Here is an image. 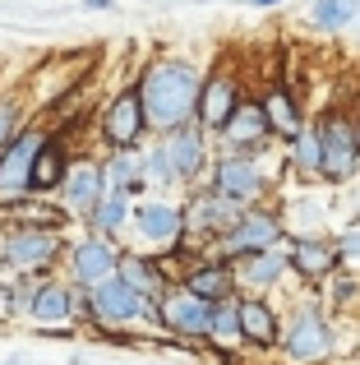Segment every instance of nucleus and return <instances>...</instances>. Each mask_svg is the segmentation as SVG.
Here are the masks:
<instances>
[{"instance_id": "obj_1", "label": "nucleus", "mask_w": 360, "mask_h": 365, "mask_svg": "<svg viewBox=\"0 0 360 365\" xmlns=\"http://www.w3.org/2000/svg\"><path fill=\"white\" fill-rule=\"evenodd\" d=\"M134 88H139V102H144L148 130L162 134V139L198 120L203 74H198V65L185 61V56H157V61H148Z\"/></svg>"}, {"instance_id": "obj_2", "label": "nucleus", "mask_w": 360, "mask_h": 365, "mask_svg": "<svg viewBox=\"0 0 360 365\" xmlns=\"http://www.w3.org/2000/svg\"><path fill=\"white\" fill-rule=\"evenodd\" d=\"M337 351V333H333V314L319 301H305L287 314L282 324V356L287 365H328Z\"/></svg>"}, {"instance_id": "obj_3", "label": "nucleus", "mask_w": 360, "mask_h": 365, "mask_svg": "<svg viewBox=\"0 0 360 365\" xmlns=\"http://www.w3.org/2000/svg\"><path fill=\"white\" fill-rule=\"evenodd\" d=\"M314 130H319V148H324L319 180H333V185L351 180L360 171V116L333 107V111H324V116L314 120Z\"/></svg>"}, {"instance_id": "obj_4", "label": "nucleus", "mask_w": 360, "mask_h": 365, "mask_svg": "<svg viewBox=\"0 0 360 365\" xmlns=\"http://www.w3.org/2000/svg\"><path fill=\"white\" fill-rule=\"evenodd\" d=\"M287 217L277 213V208H245V217L231 227V232L222 236V241L213 245V259H226V264H235V259H250L259 255V250H277L287 245Z\"/></svg>"}, {"instance_id": "obj_5", "label": "nucleus", "mask_w": 360, "mask_h": 365, "mask_svg": "<svg viewBox=\"0 0 360 365\" xmlns=\"http://www.w3.org/2000/svg\"><path fill=\"white\" fill-rule=\"evenodd\" d=\"M60 255H70V245L55 227H9L0 236V264L14 273H51Z\"/></svg>"}, {"instance_id": "obj_6", "label": "nucleus", "mask_w": 360, "mask_h": 365, "mask_svg": "<svg viewBox=\"0 0 360 365\" xmlns=\"http://www.w3.org/2000/svg\"><path fill=\"white\" fill-rule=\"evenodd\" d=\"M83 310H88L102 329H125V324H134V319H153L157 324V301L139 296L120 273L92 287V292L83 296Z\"/></svg>"}, {"instance_id": "obj_7", "label": "nucleus", "mask_w": 360, "mask_h": 365, "mask_svg": "<svg viewBox=\"0 0 360 365\" xmlns=\"http://www.w3.org/2000/svg\"><path fill=\"white\" fill-rule=\"evenodd\" d=\"M272 176L263 167V158H235V153H222L213 162V176H208V190L235 199L240 208H259V199L268 195Z\"/></svg>"}, {"instance_id": "obj_8", "label": "nucleus", "mask_w": 360, "mask_h": 365, "mask_svg": "<svg viewBox=\"0 0 360 365\" xmlns=\"http://www.w3.org/2000/svg\"><path fill=\"white\" fill-rule=\"evenodd\" d=\"M51 134L42 125H28L5 153H0V204H18V199L33 195V167H37V153L46 148Z\"/></svg>"}, {"instance_id": "obj_9", "label": "nucleus", "mask_w": 360, "mask_h": 365, "mask_svg": "<svg viewBox=\"0 0 360 365\" xmlns=\"http://www.w3.org/2000/svg\"><path fill=\"white\" fill-rule=\"evenodd\" d=\"M97 130H102V143H107V153H120V148H144L148 116H144V102H139V88L111 93L107 107H102Z\"/></svg>"}, {"instance_id": "obj_10", "label": "nucleus", "mask_w": 360, "mask_h": 365, "mask_svg": "<svg viewBox=\"0 0 360 365\" xmlns=\"http://www.w3.org/2000/svg\"><path fill=\"white\" fill-rule=\"evenodd\" d=\"M129 227H134L139 245H153V255H162V250H176V245L189 236L185 208H176L171 199H144V204H134V217H129Z\"/></svg>"}, {"instance_id": "obj_11", "label": "nucleus", "mask_w": 360, "mask_h": 365, "mask_svg": "<svg viewBox=\"0 0 360 365\" xmlns=\"http://www.w3.org/2000/svg\"><path fill=\"white\" fill-rule=\"evenodd\" d=\"M240 217H245V208L235 204V199L217 195V190H198V195H189V204H185L189 241H203V245H217Z\"/></svg>"}, {"instance_id": "obj_12", "label": "nucleus", "mask_w": 360, "mask_h": 365, "mask_svg": "<svg viewBox=\"0 0 360 365\" xmlns=\"http://www.w3.org/2000/svg\"><path fill=\"white\" fill-rule=\"evenodd\" d=\"M79 310H83V301L74 296L70 282L42 277V282L28 287V319L37 324V333H70V324H74Z\"/></svg>"}, {"instance_id": "obj_13", "label": "nucleus", "mask_w": 360, "mask_h": 365, "mask_svg": "<svg viewBox=\"0 0 360 365\" xmlns=\"http://www.w3.org/2000/svg\"><path fill=\"white\" fill-rule=\"evenodd\" d=\"M213 314L217 305L198 301V296H189L185 287H171V292L157 301V329L171 333V338H208L213 333Z\"/></svg>"}, {"instance_id": "obj_14", "label": "nucleus", "mask_w": 360, "mask_h": 365, "mask_svg": "<svg viewBox=\"0 0 360 365\" xmlns=\"http://www.w3.org/2000/svg\"><path fill=\"white\" fill-rule=\"evenodd\" d=\"M245 102V88L240 79H235V70H226V65H217L213 74H203V98H198V130L203 134H222L231 116L240 111Z\"/></svg>"}, {"instance_id": "obj_15", "label": "nucleus", "mask_w": 360, "mask_h": 365, "mask_svg": "<svg viewBox=\"0 0 360 365\" xmlns=\"http://www.w3.org/2000/svg\"><path fill=\"white\" fill-rule=\"evenodd\" d=\"M222 153H235V158H263V148H272V125H268V111H263L259 98H245L240 111L231 116V125H226L222 134Z\"/></svg>"}, {"instance_id": "obj_16", "label": "nucleus", "mask_w": 360, "mask_h": 365, "mask_svg": "<svg viewBox=\"0 0 360 365\" xmlns=\"http://www.w3.org/2000/svg\"><path fill=\"white\" fill-rule=\"evenodd\" d=\"M70 277L83 287V292H92L97 282H107V277H116V268H120V250L107 241V236H79V241L70 245Z\"/></svg>"}, {"instance_id": "obj_17", "label": "nucleus", "mask_w": 360, "mask_h": 365, "mask_svg": "<svg viewBox=\"0 0 360 365\" xmlns=\"http://www.w3.org/2000/svg\"><path fill=\"white\" fill-rule=\"evenodd\" d=\"M107 171H102V162H92V158H83V162H74L70 167V176H65V185H60V208L70 217H83L88 222L92 213H97V204L107 199Z\"/></svg>"}, {"instance_id": "obj_18", "label": "nucleus", "mask_w": 360, "mask_h": 365, "mask_svg": "<svg viewBox=\"0 0 360 365\" xmlns=\"http://www.w3.org/2000/svg\"><path fill=\"white\" fill-rule=\"evenodd\" d=\"M287 255H291V273L305 277V282H333L337 268H342L337 241H324V236H291Z\"/></svg>"}, {"instance_id": "obj_19", "label": "nucleus", "mask_w": 360, "mask_h": 365, "mask_svg": "<svg viewBox=\"0 0 360 365\" xmlns=\"http://www.w3.org/2000/svg\"><path fill=\"white\" fill-rule=\"evenodd\" d=\"M231 268H235L240 296H263L268 287H277L282 277H287L291 255H287V245H277V250H259V255H250V259H235Z\"/></svg>"}, {"instance_id": "obj_20", "label": "nucleus", "mask_w": 360, "mask_h": 365, "mask_svg": "<svg viewBox=\"0 0 360 365\" xmlns=\"http://www.w3.org/2000/svg\"><path fill=\"white\" fill-rule=\"evenodd\" d=\"M282 324L287 319L272 310L268 296H240V338H245V347H254V351L282 347Z\"/></svg>"}, {"instance_id": "obj_21", "label": "nucleus", "mask_w": 360, "mask_h": 365, "mask_svg": "<svg viewBox=\"0 0 360 365\" xmlns=\"http://www.w3.org/2000/svg\"><path fill=\"white\" fill-rule=\"evenodd\" d=\"M185 287L189 296H198V301H208V305H222V301H235L240 296V287H235V268L226 264V259H198L194 268L185 273Z\"/></svg>"}, {"instance_id": "obj_22", "label": "nucleus", "mask_w": 360, "mask_h": 365, "mask_svg": "<svg viewBox=\"0 0 360 365\" xmlns=\"http://www.w3.org/2000/svg\"><path fill=\"white\" fill-rule=\"evenodd\" d=\"M162 148H166V158H171V171H176L180 185H194L208 171V134L198 130V125H185V130L166 134Z\"/></svg>"}, {"instance_id": "obj_23", "label": "nucleus", "mask_w": 360, "mask_h": 365, "mask_svg": "<svg viewBox=\"0 0 360 365\" xmlns=\"http://www.w3.org/2000/svg\"><path fill=\"white\" fill-rule=\"evenodd\" d=\"M263 111H268V125H272V134H277L282 143H296L300 134L309 130L305 125V111H300V98H296V88H287V83H272L268 93H263Z\"/></svg>"}, {"instance_id": "obj_24", "label": "nucleus", "mask_w": 360, "mask_h": 365, "mask_svg": "<svg viewBox=\"0 0 360 365\" xmlns=\"http://www.w3.org/2000/svg\"><path fill=\"white\" fill-rule=\"evenodd\" d=\"M116 273L125 277V282L134 287L139 296H148V301H162V296L171 292V282H166L162 268H157V255H144V250H125Z\"/></svg>"}, {"instance_id": "obj_25", "label": "nucleus", "mask_w": 360, "mask_h": 365, "mask_svg": "<svg viewBox=\"0 0 360 365\" xmlns=\"http://www.w3.org/2000/svg\"><path fill=\"white\" fill-rule=\"evenodd\" d=\"M107 171V185L111 190H144L148 185V148H120V153H107L102 162Z\"/></svg>"}, {"instance_id": "obj_26", "label": "nucleus", "mask_w": 360, "mask_h": 365, "mask_svg": "<svg viewBox=\"0 0 360 365\" xmlns=\"http://www.w3.org/2000/svg\"><path fill=\"white\" fill-rule=\"evenodd\" d=\"M70 153H65V139L60 134H51L46 139V148L37 153V167H33V195H51V190L65 185V176H70Z\"/></svg>"}, {"instance_id": "obj_27", "label": "nucleus", "mask_w": 360, "mask_h": 365, "mask_svg": "<svg viewBox=\"0 0 360 365\" xmlns=\"http://www.w3.org/2000/svg\"><path fill=\"white\" fill-rule=\"evenodd\" d=\"M129 217H134V204H129V195H125V190H107V199H102L97 213L88 217V227H92L97 236H107V241H111V236H120V232L129 227Z\"/></svg>"}, {"instance_id": "obj_28", "label": "nucleus", "mask_w": 360, "mask_h": 365, "mask_svg": "<svg viewBox=\"0 0 360 365\" xmlns=\"http://www.w3.org/2000/svg\"><path fill=\"white\" fill-rule=\"evenodd\" d=\"M208 342H213V347H222V351L245 347V338H240V296H235V301H222V305H217Z\"/></svg>"}, {"instance_id": "obj_29", "label": "nucleus", "mask_w": 360, "mask_h": 365, "mask_svg": "<svg viewBox=\"0 0 360 365\" xmlns=\"http://www.w3.org/2000/svg\"><path fill=\"white\" fill-rule=\"evenodd\" d=\"M287 158H291V167H296L300 176H319V167H324V148H319V130H314V125H309L296 143H287Z\"/></svg>"}, {"instance_id": "obj_30", "label": "nucleus", "mask_w": 360, "mask_h": 365, "mask_svg": "<svg viewBox=\"0 0 360 365\" xmlns=\"http://www.w3.org/2000/svg\"><path fill=\"white\" fill-rule=\"evenodd\" d=\"M309 14H314L319 28H328V33H333V28H346L360 14V0H314V9H309Z\"/></svg>"}, {"instance_id": "obj_31", "label": "nucleus", "mask_w": 360, "mask_h": 365, "mask_svg": "<svg viewBox=\"0 0 360 365\" xmlns=\"http://www.w3.org/2000/svg\"><path fill=\"white\" fill-rule=\"evenodd\" d=\"M23 130L28 125H23V111H18V98H0V153H5Z\"/></svg>"}, {"instance_id": "obj_32", "label": "nucleus", "mask_w": 360, "mask_h": 365, "mask_svg": "<svg viewBox=\"0 0 360 365\" xmlns=\"http://www.w3.org/2000/svg\"><path fill=\"white\" fill-rule=\"evenodd\" d=\"M148 185H180L162 143H153V148H148Z\"/></svg>"}, {"instance_id": "obj_33", "label": "nucleus", "mask_w": 360, "mask_h": 365, "mask_svg": "<svg viewBox=\"0 0 360 365\" xmlns=\"http://www.w3.org/2000/svg\"><path fill=\"white\" fill-rule=\"evenodd\" d=\"M337 255H342V268H360V227L337 236Z\"/></svg>"}, {"instance_id": "obj_34", "label": "nucleus", "mask_w": 360, "mask_h": 365, "mask_svg": "<svg viewBox=\"0 0 360 365\" xmlns=\"http://www.w3.org/2000/svg\"><path fill=\"white\" fill-rule=\"evenodd\" d=\"M328 296H333V305H351L356 296H360L356 277H333V287H328Z\"/></svg>"}, {"instance_id": "obj_35", "label": "nucleus", "mask_w": 360, "mask_h": 365, "mask_svg": "<svg viewBox=\"0 0 360 365\" xmlns=\"http://www.w3.org/2000/svg\"><path fill=\"white\" fill-rule=\"evenodd\" d=\"M88 9H111V0H83Z\"/></svg>"}, {"instance_id": "obj_36", "label": "nucleus", "mask_w": 360, "mask_h": 365, "mask_svg": "<svg viewBox=\"0 0 360 365\" xmlns=\"http://www.w3.org/2000/svg\"><path fill=\"white\" fill-rule=\"evenodd\" d=\"M250 5H282V0H250Z\"/></svg>"}, {"instance_id": "obj_37", "label": "nucleus", "mask_w": 360, "mask_h": 365, "mask_svg": "<svg viewBox=\"0 0 360 365\" xmlns=\"http://www.w3.org/2000/svg\"><path fill=\"white\" fill-rule=\"evenodd\" d=\"M9 365H28V361H23V356H14V361H9Z\"/></svg>"}]
</instances>
